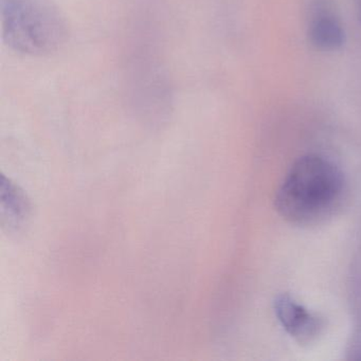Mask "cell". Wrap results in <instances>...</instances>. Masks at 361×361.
I'll return each instance as SVG.
<instances>
[{"label": "cell", "mask_w": 361, "mask_h": 361, "mask_svg": "<svg viewBox=\"0 0 361 361\" xmlns=\"http://www.w3.org/2000/svg\"><path fill=\"white\" fill-rule=\"evenodd\" d=\"M343 192V176L337 166L320 156L306 155L293 164L283 179L274 207L293 225H314L335 211Z\"/></svg>", "instance_id": "1"}, {"label": "cell", "mask_w": 361, "mask_h": 361, "mask_svg": "<svg viewBox=\"0 0 361 361\" xmlns=\"http://www.w3.org/2000/svg\"><path fill=\"white\" fill-rule=\"evenodd\" d=\"M6 44L18 54L50 56L68 39V25L51 0H0Z\"/></svg>", "instance_id": "2"}, {"label": "cell", "mask_w": 361, "mask_h": 361, "mask_svg": "<svg viewBox=\"0 0 361 361\" xmlns=\"http://www.w3.org/2000/svg\"><path fill=\"white\" fill-rule=\"evenodd\" d=\"M274 314L283 329L300 344H310L322 329V321L289 295L274 299Z\"/></svg>", "instance_id": "3"}, {"label": "cell", "mask_w": 361, "mask_h": 361, "mask_svg": "<svg viewBox=\"0 0 361 361\" xmlns=\"http://www.w3.org/2000/svg\"><path fill=\"white\" fill-rule=\"evenodd\" d=\"M308 41L321 51H335L344 44V31L326 0H314L310 9Z\"/></svg>", "instance_id": "4"}, {"label": "cell", "mask_w": 361, "mask_h": 361, "mask_svg": "<svg viewBox=\"0 0 361 361\" xmlns=\"http://www.w3.org/2000/svg\"><path fill=\"white\" fill-rule=\"evenodd\" d=\"M0 216L1 226L10 234H18L30 221V200L27 194L11 179L1 176L0 185Z\"/></svg>", "instance_id": "5"}, {"label": "cell", "mask_w": 361, "mask_h": 361, "mask_svg": "<svg viewBox=\"0 0 361 361\" xmlns=\"http://www.w3.org/2000/svg\"><path fill=\"white\" fill-rule=\"evenodd\" d=\"M355 6H356L357 16L359 22L361 23V0H355Z\"/></svg>", "instance_id": "6"}]
</instances>
